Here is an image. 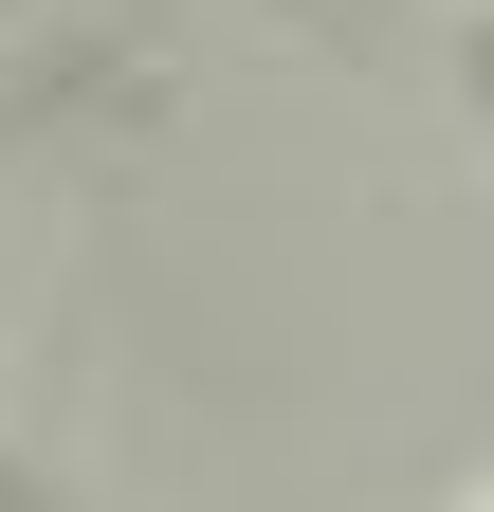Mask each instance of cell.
Wrapping results in <instances>:
<instances>
[{
  "label": "cell",
  "mask_w": 494,
  "mask_h": 512,
  "mask_svg": "<svg viewBox=\"0 0 494 512\" xmlns=\"http://www.w3.org/2000/svg\"><path fill=\"white\" fill-rule=\"evenodd\" d=\"M0 512H55V494H37V476H19V458H0Z\"/></svg>",
  "instance_id": "6da1fadb"
}]
</instances>
